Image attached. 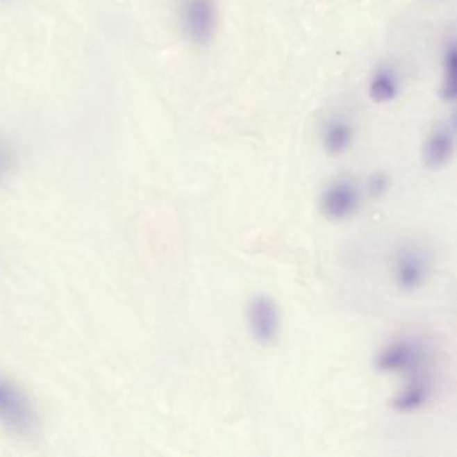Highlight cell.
Returning a JSON list of instances; mask_svg holds the SVG:
<instances>
[{
  "mask_svg": "<svg viewBox=\"0 0 457 457\" xmlns=\"http://www.w3.org/2000/svg\"><path fill=\"white\" fill-rule=\"evenodd\" d=\"M0 424L18 436H31L38 428L37 413L19 389L0 379Z\"/></svg>",
  "mask_w": 457,
  "mask_h": 457,
  "instance_id": "obj_1",
  "label": "cell"
},
{
  "mask_svg": "<svg viewBox=\"0 0 457 457\" xmlns=\"http://www.w3.org/2000/svg\"><path fill=\"white\" fill-rule=\"evenodd\" d=\"M428 360L424 344L417 340H397L386 344L376 357V369L381 373H408L409 377L426 374Z\"/></svg>",
  "mask_w": 457,
  "mask_h": 457,
  "instance_id": "obj_2",
  "label": "cell"
},
{
  "mask_svg": "<svg viewBox=\"0 0 457 457\" xmlns=\"http://www.w3.org/2000/svg\"><path fill=\"white\" fill-rule=\"evenodd\" d=\"M248 331L254 342L271 346L281 330V314L276 302L267 294L254 295L247 305Z\"/></svg>",
  "mask_w": 457,
  "mask_h": 457,
  "instance_id": "obj_3",
  "label": "cell"
},
{
  "mask_svg": "<svg viewBox=\"0 0 457 457\" xmlns=\"http://www.w3.org/2000/svg\"><path fill=\"white\" fill-rule=\"evenodd\" d=\"M183 27L196 44L210 43L217 27V7L215 0H184L181 10Z\"/></svg>",
  "mask_w": 457,
  "mask_h": 457,
  "instance_id": "obj_4",
  "label": "cell"
},
{
  "mask_svg": "<svg viewBox=\"0 0 457 457\" xmlns=\"http://www.w3.org/2000/svg\"><path fill=\"white\" fill-rule=\"evenodd\" d=\"M360 206L358 188L347 180H340L324 190L321 199L322 213L330 220H344Z\"/></svg>",
  "mask_w": 457,
  "mask_h": 457,
  "instance_id": "obj_5",
  "label": "cell"
},
{
  "mask_svg": "<svg viewBox=\"0 0 457 457\" xmlns=\"http://www.w3.org/2000/svg\"><path fill=\"white\" fill-rule=\"evenodd\" d=\"M396 283L404 291H415L424 285L429 274V265L424 254L416 248H406L396 260Z\"/></svg>",
  "mask_w": 457,
  "mask_h": 457,
  "instance_id": "obj_6",
  "label": "cell"
},
{
  "mask_svg": "<svg viewBox=\"0 0 457 457\" xmlns=\"http://www.w3.org/2000/svg\"><path fill=\"white\" fill-rule=\"evenodd\" d=\"M455 152V134L448 125H438L428 135L424 149L422 158L425 165L429 169H441L445 167Z\"/></svg>",
  "mask_w": 457,
  "mask_h": 457,
  "instance_id": "obj_7",
  "label": "cell"
},
{
  "mask_svg": "<svg viewBox=\"0 0 457 457\" xmlns=\"http://www.w3.org/2000/svg\"><path fill=\"white\" fill-rule=\"evenodd\" d=\"M432 396V381L428 374L409 379L406 386L393 399V408L401 413H410L421 409Z\"/></svg>",
  "mask_w": 457,
  "mask_h": 457,
  "instance_id": "obj_8",
  "label": "cell"
},
{
  "mask_svg": "<svg viewBox=\"0 0 457 457\" xmlns=\"http://www.w3.org/2000/svg\"><path fill=\"white\" fill-rule=\"evenodd\" d=\"M351 142V128L343 122L337 121L329 125L324 137L326 152L331 156H340L347 151Z\"/></svg>",
  "mask_w": 457,
  "mask_h": 457,
  "instance_id": "obj_9",
  "label": "cell"
},
{
  "mask_svg": "<svg viewBox=\"0 0 457 457\" xmlns=\"http://www.w3.org/2000/svg\"><path fill=\"white\" fill-rule=\"evenodd\" d=\"M397 96V82L390 72L382 70L370 82V97L373 101L385 103Z\"/></svg>",
  "mask_w": 457,
  "mask_h": 457,
  "instance_id": "obj_10",
  "label": "cell"
},
{
  "mask_svg": "<svg viewBox=\"0 0 457 457\" xmlns=\"http://www.w3.org/2000/svg\"><path fill=\"white\" fill-rule=\"evenodd\" d=\"M442 98L452 101L456 97V50L452 44L445 54L444 62V79L441 88Z\"/></svg>",
  "mask_w": 457,
  "mask_h": 457,
  "instance_id": "obj_11",
  "label": "cell"
},
{
  "mask_svg": "<svg viewBox=\"0 0 457 457\" xmlns=\"http://www.w3.org/2000/svg\"><path fill=\"white\" fill-rule=\"evenodd\" d=\"M15 163V154L11 144L0 137V183L4 181L14 168Z\"/></svg>",
  "mask_w": 457,
  "mask_h": 457,
  "instance_id": "obj_12",
  "label": "cell"
},
{
  "mask_svg": "<svg viewBox=\"0 0 457 457\" xmlns=\"http://www.w3.org/2000/svg\"><path fill=\"white\" fill-rule=\"evenodd\" d=\"M389 185H390V180L388 177L386 173L383 172H377L374 173L370 178H369V183H367V190H369V193L379 199V197H382L388 190H389Z\"/></svg>",
  "mask_w": 457,
  "mask_h": 457,
  "instance_id": "obj_13",
  "label": "cell"
}]
</instances>
